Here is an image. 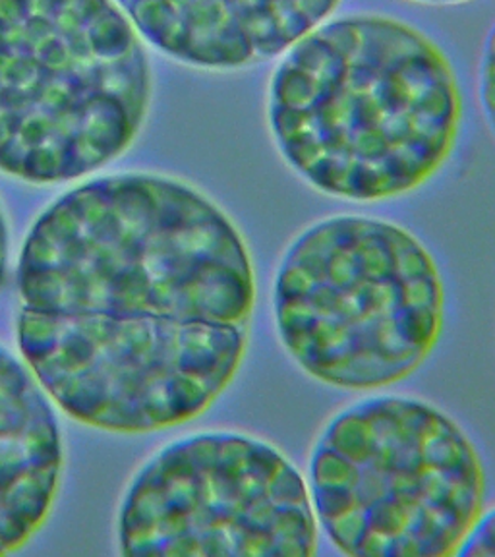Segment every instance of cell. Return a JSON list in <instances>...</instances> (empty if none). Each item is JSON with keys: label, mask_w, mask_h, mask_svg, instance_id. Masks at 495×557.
I'll list each match as a JSON object with an SVG mask.
<instances>
[{"label": "cell", "mask_w": 495, "mask_h": 557, "mask_svg": "<svg viewBox=\"0 0 495 557\" xmlns=\"http://www.w3.org/2000/svg\"><path fill=\"white\" fill-rule=\"evenodd\" d=\"M17 347L82 424L149 434L201 417L235 382L253 308L252 253L196 186L111 174L45 209L17 263Z\"/></svg>", "instance_id": "1"}, {"label": "cell", "mask_w": 495, "mask_h": 557, "mask_svg": "<svg viewBox=\"0 0 495 557\" xmlns=\"http://www.w3.org/2000/svg\"><path fill=\"white\" fill-rule=\"evenodd\" d=\"M265 114L279 156L310 188L380 203L444 169L461 132L462 94L430 35L360 12L330 17L279 57Z\"/></svg>", "instance_id": "2"}, {"label": "cell", "mask_w": 495, "mask_h": 557, "mask_svg": "<svg viewBox=\"0 0 495 557\" xmlns=\"http://www.w3.org/2000/svg\"><path fill=\"white\" fill-rule=\"evenodd\" d=\"M148 51L114 0H0V171L70 183L138 136Z\"/></svg>", "instance_id": "3"}, {"label": "cell", "mask_w": 495, "mask_h": 557, "mask_svg": "<svg viewBox=\"0 0 495 557\" xmlns=\"http://www.w3.org/2000/svg\"><path fill=\"white\" fill-rule=\"evenodd\" d=\"M444 278L409 228L333 215L288 244L273 281L279 341L315 382L375 392L426 362L444 331Z\"/></svg>", "instance_id": "4"}, {"label": "cell", "mask_w": 495, "mask_h": 557, "mask_svg": "<svg viewBox=\"0 0 495 557\" xmlns=\"http://www.w3.org/2000/svg\"><path fill=\"white\" fill-rule=\"evenodd\" d=\"M306 484L318 527L345 556H457L486 504L467 432L407 395L368 397L331 418Z\"/></svg>", "instance_id": "5"}, {"label": "cell", "mask_w": 495, "mask_h": 557, "mask_svg": "<svg viewBox=\"0 0 495 557\" xmlns=\"http://www.w3.org/2000/svg\"><path fill=\"white\" fill-rule=\"evenodd\" d=\"M122 556H313L318 521L300 470L275 445L200 432L156 453L122 499Z\"/></svg>", "instance_id": "6"}, {"label": "cell", "mask_w": 495, "mask_h": 557, "mask_svg": "<svg viewBox=\"0 0 495 557\" xmlns=\"http://www.w3.org/2000/svg\"><path fill=\"white\" fill-rule=\"evenodd\" d=\"M139 37L208 72L275 61L327 22L343 0H116Z\"/></svg>", "instance_id": "7"}, {"label": "cell", "mask_w": 495, "mask_h": 557, "mask_svg": "<svg viewBox=\"0 0 495 557\" xmlns=\"http://www.w3.org/2000/svg\"><path fill=\"white\" fill-rule=\"evenodd\" d=\"M51 403L27 364L0 347V556L34 539L59 492L64 451Z\"/></svg>", "instance_id": "8"}, {"label": "cell", "mask_w": 495, "mask_h": 557, "mask_svg": "<svg viewBox=\"0 0 495 557\" xmlns=\"http://www.w3.org/2000/svg\"><path fill=\"white\" fill-rule=\"evenodd\" d=\"M479 101L495 138V26L487 34L479 66Z\"/></svg>", "instance_id": "9"}, {"label": "cell", "mask_w": 495, "mask_h": 557, "mask_svg": "<svg viewBox=\"0 0 495 557\" xmlns=\"http://www.w3.org/2000/svg\"><path fill=\"white\" fill-rule=\"evenodd\" d=\"M457 556L495 557V505L487 511L484 509V513L480 515L477 527L470 532L469 539L465 540Z\"/></svg>", "instance_id": "10"}, {"label": "cell", "mask_w": 495, "mask_h": 557, "mask_svg": "<svg viewBox=\"0 0 495 557\" xmlns=\"http://www.w3.org/2000/svg\"><path fill=\"white\" fill-rule=\"evenodd\" d=\"M9 223H7V218H4L2 208H0V288H2V285H4L7 271H9Z\"/></svg>", "instance_id": "11"}, {"label": "cell", "mask_w": 495, "mask_h": 557, "mask_svg": "<svg viewBox=\"0 0 495 557\" xmlns=\"http://www.w3.org/2000/svg\"><path fill=\"white\" fill-rule=\"evenodd\" d=\"M412 2H420V4H462V2H470V0H412Z\"/></svg>", "instance_id": "12"}]
</instances>
